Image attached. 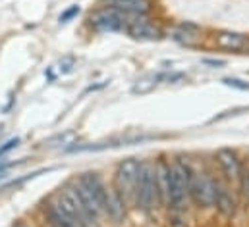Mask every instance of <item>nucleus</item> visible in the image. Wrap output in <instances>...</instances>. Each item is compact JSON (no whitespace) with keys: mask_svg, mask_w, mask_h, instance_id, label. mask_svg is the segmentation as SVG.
<instances>
[{"mask_svg":"<svg viewBox=\"0 0 249 227\" xmlns=\"http://www.w3.org/2000/svg\"><path fill=\"white\" fill-rule=\"evenodd\" d=\"M172 168V183H170V198H168V212H187V206L191 204L189 200V181L193 166L186 158L176 156L170 160Z\"/></svg>","mask_w":249,"mask_h":227,"instance_id":"nucleus-1","label":"nucleus"},{"mask_svg":"<svg viewBox=\"0 0 249 227\" xmlns=\"http://www.w3.org/2000/svg\"><path fill=\"white\" fill-rule=\"evenodd\" d=\"M135 208L149 214L155 208H160L157 183H155V162L141 160L139 175H137V189H135Z\"/></svg>","mask_w":249,"mask_h":227,"instance_id":"nucleus-2","label":"nucleus"},{"mask_svg":"<svg viewBox=\"0 0 249 227\" xmlns=\"http://www.w3.org/2000/svg\"><path fill=\"white\" fill-rule=\"evenodd\" d=\"M139 162L137 158H124L118 162L112 187L118 193V196L124 200V204L129 208H135V189H137V175H139Z\"/></svg>","mask_w":249,"mask_h":227,"instance_id":"nucleus-3","label":"nucleus"},{"mask_svg":"<svg viewBox=\"0 0 249 227\" xmlns=\"http://www.w3.org/2000/svg\"><path fill=\"white\" fill-rule=\"evenodd\" d=\"M214 177L207 170H195L189 181V200L201 210H209L214 204Z\"/></svg>","mask_w":249,"mask_h":227,"instance_id":"nucleus-4","label":"nucleus"},{"mask_svg":"<svg viewBox=\"0 0 249 227\" xmlns=\"http://www.w3.org/2000/svg\"><path fill=\"white\" fill-rule=\"evenodd\" d=\"M125 23H127V17L114 6H101L87 17L89 29L101 35L124 31Z\"/></svg>","mask_w":249,"mask_h":227,"instance_id":"nucleus-5","label":"nucleus"},{"mask_svg":"<svg viewBox=\"0 0 249 227\" xmlns=\"http://www.w3.org/2000/svg\"><path fill=\"white\" fill-rule=\"evenodd\" d=\"M124 33L133 41H160L164 37V29L151 19V16L133 17L125 23Z\"/></svg>","mask_w":249,"mask_h":227,"instance_id":"nucleus-6","label":"nucleus"},{"mask_svg":"<svg viewBox=\"0 0 249 227\" xmlns=\"http://www.w3.org/2000/svg\"><path fill=\"white\" fill-rule=\"evenodd\" d=\"M214 162H216L220 173L224 175L226 183H238L242 170H244V164H242V158H240L238 150H234V148H218L216 154H214Z\"/></svg>","mask_w":249,"mask_h":227,"instance_id":"nucleus-7","label":"nucleus"},{"mask_svg":"<svg viewBox=\"0 0 249 227\" xmlns=\"http://www.w3.org/2000/svg\"><path fill=\"white\" fill-rule=\"evenodd\" d=\"M155 162V183H157V193H159V202L160 208H168V198H170V183H172V168L170 160L166 156H159Z\"/></svg>","mask_w":249,"mask_h":227,"instance_id":"nucleus-8","label":"nucleus"},{"mask_svg":"<svg viewBox=\"0 0 249 227\" xmlns=\"http://www.w3.org/2000/svg\"><path fill=\"white\" fill-rule=\"evenodd\" d=\"M213 41L216 49L228 50V52H248L249 50V35L240 31H230V29H218L213 35Z\"/></svg>","mask_w":249,"mask_h":227,"instance_id":"nucleus-9","label":"nucleus"},{"mask_svg":"<svg viewBox=\"0 0 249 227\" xmlns=\"http://www.w3.org/2000/svg\"><path fill=\"white\" fill-rule=\"evenodd\" d=\"M170 39L182 47L193 49V47L203 43V27L199 23H193V21H180L174 25Z\"/></svg>","mask_w":249,"mask_h":227,"instance_id":"nucleus-10","label":"nucleus"},{"mask_svg":"<svg viewBox=\"0 0 249 227\" xmlns=\"http://www.w3.org/2000/svg\"><path fill=\"white\" fill-rule=\"evenodd\" d=\"M213 208H216V212L224 218H232L238 210L236 196L230 191V185L222 179L214 181V204H213Z\"/></svg>","mask_w":249,"mask_h":227,"instance_id":"nucleus-11","label":"nucleus"},{"mask_svg":"<svg viewBox=\"0 0 249 227\" xmlns=\"http://www.w3.org/2000/svg\"><path fill=\"white\" fill-rule=\"evenodd\" d=\"M162 79V75H155V73H151V75H145V77H141L135 85H133V89H131V93H135V95H143V93H149V91H153L157 85H159V81Z\"/></svg>","mask_w":249,"mask_h":227,"instance_id":"nucleus-12","label":"nucleus"},{"mask_svg":"<svg viewBox=\"0 0 249 227\" xmlns=\"http://www.w3.org/2000/svg\"><path fill=\"white\" fill-rule=\"evenodd\" d=\"M222 83L230 89H236V91H249V81H244V79H238V77H224Z\"/></svg>","mask_w":249,"mask_h":227,"instance_id":"nucleus-13","label":"nucleus"},{"mask_svg":"<svg viewBox=\"0 0 249 227\" xmlns=\"http://www.w3.org/2000/svg\"><path fill=\"white\" fill-rule=\"evenodd\" d=\"M79 12H81V10H79V6H77V4L70 6L66 12H62V14H60V23H68V21H71L75 16H79Z\"/></svg>","mask_w":249,"mask_h":227,"instance_id":"nucleus-14","label":"nucleus"},{"mask_svg":"<svg viewBox=\"0 0 249 227\" xmlns=\"http://www.w3.org/2000/svg\"><path fill=\"white\" fill-rule=\"evenodd\" d=\"M18 146H19V139H18V137H14V139L6 141L4 145H0V158H2V156H6L10 150H14V148H18Z\"/></svg>","mask_w":249,"mask_h":227,"instance_id":"nucleus-15","label":"nucleus"},{"mask_svg":"<svg viewBox=\"0 0 249 227\" xmlns=\"http://www.w3.org/2000/svg\"><path fill=\"white\" fill-rule=\"evenodd\" d=\"M203 64H205V65H211V67H222V65H224L222 60H209V58H205Z\"/></svg>","mask_w":249,"mask_h":227,"instance_id":"nucleus-16","label":"nucleus"},{"mask_svg":"<svg viewBox=\"0 0 249 227\" xmlns=\"http://www.w3.org/2000/svg\"><path fill=\"white\" fill-rule=\"evenodd\" d=\"M12 227H31L25 220H16L14 224H12Z\"/></svg>","mask_w":249,"mask_h":227,"instance_id":"nucleus-17","label":"nucleus"},{"mask_svg":"<svg viewBox=\"0 0 249 227\" xmlns=\"http://www.w3.org/2000/svg\"><path fill=\"white\" fill-rule=\"evenodd\" d=\"M105 2V6H118V4H122L125 0H103Z\"/></svg>","mask_w":249,"mask_h":227,"instance_id":"nucleus-18","label":"nucleus"}]
</instances>
